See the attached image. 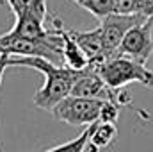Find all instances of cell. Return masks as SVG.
I'll list each match as a JSON object with an SVG mask.
<instances>
[{
    "mask_svg": "<svg viewBox=\"0 0 153 152\" xmlns=\"http://www.w3.org/2000/svg\"><path fill=\"white\" fill-rule=\"evenodd\" d=\"M70 36L80 45V48L85 52L89 65H100L103 61H107V52L103 47V34H102V27H96L93 31H75V29H68Z\"/></svg>",
    "mask_w": 153,
    "mask_h": 152,
    "instance_id": "cell-6",
    "label": "cell"
},
{
    "mask_svg": "<svg viewBox=\"0 0 153 152\" xmlns=\"http://www.w3.org/2000/svg\"><path fill=\"white\" fill-rule=\"evenodd\" d=\"M146 18L144 14H121V13H112L105 18H102V34H103V47L107 52V57H112L117 54V48L125 34L137 23H143Z\"/></svg>",
    "mask_w": 153,
    "mask_h": 152,
    "instance_id": "cell-5",
    "label": "cell"
},
{
    "mask_svg": "<svg viewBox=\"0 0 153 152\" xmlns=\"http://www.w3.org/2000/svg\"><path fill=\"white\" fill-rule=\"evenodd\" d=\"M105 100L100 99H87V97H75L68 95L64 100H61L50 113L57 120L66 122L70 125H91L98 122L100 109Z\"/></svg>",
    "mask_w": 153,
    "mask_h": 152,
    "instance_id": "cell-3",
    "label": "cell"
},
{
    "mask_svg": "<svg viewBox=\"0 0 153 152\" xmlns=\"http://www.w3.org/2000/svg\"><path fill=\"white\" fill-rule=\"evenodd\" d=\"M43 22L45 20H41L39 16L29 13V11H23V13L16 14V23L9 31V34L25 39H41L48 34V31L43 27Z\"/></svg>",
    "mask_w": 153,
    "mask_h": 152,
    "instance_id": "cell-8",
    "label": "cell"
},
{
    "mask_svg": "<svg viewBox=\"0 0 153 152\" xmlns=\"http://www.w3.org/2000/svg\"><path fill=\"white\" fill-rule=\"evenodd\" d=\"M91 132H93V123L87 125V129L80 136H76L75 140H71V141H68L64 145L53 147V149H50V150H46V152H85V147H87V141H89Z\"/></svg>",
    "mask_w": 153,
    "mask_h": 152,
    "instance_id": "cell-11",
    "label": "cell"
},
{
    "mask_svg": "<svg viewBox=\"0 0 153 152\" xmlns=\"http://www.w3.org/2000/svg\"><path fill=\"white\" fill-rule=\"evenodd\" d=\"M7 61H9V57H7V56H4V54H0V86H2L4 72H5V68H7Z\"/></svg>",
    "mask_w": 153,
    "mask_h": 152,
    "instance_id": "cell-13",
    "label": "cell"
},
{
    "mask_svg": "<svg viewBox=\"0 0 153 152\" xmlns=\"http://www.w3.org/2000/svg\"><path fill=\"white\" fill-rule=\"evenodd\" d=\"M7 66H27V68L38 70L45 75V84L34 95V104L45 111H52L61 100L71 95V88L82 74V70H73L64 65H55L43 57L13 56L9 57Z\"/></svg>",
    "mask_w": 153,
    "mask_h": 152,
    "instance_id": "cell-1",
    "label": "cell"
},
{
    "mask_svg": "<svg viewBox=\"0 0 153 152\" xmlns=\"http://www.w3.org/2000/svg\"><path fill=\"white\" fill-rule=\"evenodd\" d=\"M7 2H9V0H7Z\"/></svg>",
    "mask_w": 153,
    "mask_h": 152,
    "instance_id": "cell-14",
    "label": "cell"
},
{
    "mask_svg": "<svg viewBox=\"0 0 153 152\" xmlns=\"http://www.w3.org/2000/svg\"><path fill=\"white\" fill-rule=\"evenodd\" d=\"M119 56H128L141 63H146L153 54V16L146 18L143 23L134 25L121 41L117 48Z\"/></svg>",
    "mask_w": 153,
    "mask_h": 152,
    "instance_id": "cell-4",
    "label": "cell"
},
{
    "mask_svg": "<svg viewBox=\"0 0 153 152\" xmlns=\"http://www.w3.org/2000/svg\"><path fill=\"white\" fill-rule=\"evenodd\" d=\"M53 29L62 36V65L70 66L73 70H84L89 66V59L85 56V52L80 48V45L70 36L68 29L64 27V23L59 18H53Z\"/></svg>",
    "mask_w": 153,
    "mask_h": 152,
    "instance_id": "cell-7",
    "label": "cell"
},
{
    "mask_svg": "<svg viewBox=\"0 0 153 152\" xmlns=\"http://www.w3.org/2000/svg\"><path fill=\"white\" fill-rule=\"evenodd\" d=\"M119 108L116 102H111V100H105L102 109H100V118L98 122H109V123H116L117 122V116H119Z\"/></svg>",
    "mask_w": 153,
    "mask_h": 152,
    "instance_id": "cell-12",
    "label": "cell"
},
{
    "mask_svg": "<svg viewBox=\"0 0 153 152\" xmlns=\"http://www.w3.org/2000/svg\"><path fill=\"white\" fill-rule=\"evenodd\" d=\"M117 136L116 123L109 122H94L93 123V132L89 136V145H94L96 149H105L109 147Z\"/></svg>",
    "mask_w": 153,
    "mask_h": 152,
    "instance_id": "cell-9",
    "label": "cell"
},
{
    "mask_svg": "<svg viewBox=\"0 0 153 152\" xmlns=\"http://www.w3.org/2000/svg\"><path fill=\"white\" fill-rule=\"evenodd\" d=\"M93 66L112 90H121L130 82H141L143 86L153 90V70L146 68V63H141L128 56L116 54L107 61Z\"/></svg>",
    "mask_w": 153,
    "mask_h": 152,
    "instance_id": "cell-2",
    "label": "cell"
},
{
    "mask_svg": "<svg viewBox=\"0 0 153 152\" xmlns=\"http://www.w3.org/2000/svg\"><path fill=\"white\" fill-rule=\"evenodd\" d=\"M80 7L87 9L89 13H93L96 18H105L109 14H112L116 9V2L117 0H73Z\"/></svg>",
    "mask_w": 153,
    "mask_h": 152,
    "instance_id": "cell-10",
    "label": "cell"
}]
</instances>
